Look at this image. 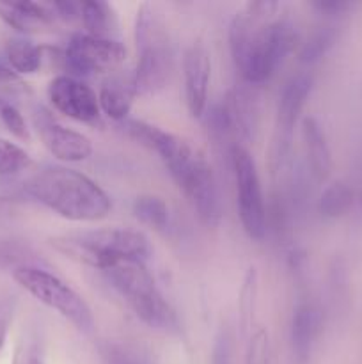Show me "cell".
I'll return each instance as SVG.
<instances>
[{"instance_id": "cell-1", "label": "cell", "mask_w": 362, "mask_h": 364, "mask_svg": "<svg viewBox=\"0 0 362 364\" xmlns=\"http://www.w3.org/2000/svg\"><path fill=\"white\" fill-rule=\"evenodd\" d=\"M279 9V2H248L231 21V55L248 85L268 82L297 48L295 25L286 18H273Z\"/></svg>"}, {"instance_id": "cell-21", "label": "cell", "mask_w": 362, "mask_h": 364, "mask_svg": "<svg viewBox=\"0 0 362 364\" xmlns=\"http://www.w3.org/2000/svg\"><path fill=\"white\" fill-rule=\"evenodd\" d=\"M80 18L87 34L92 38H110L116 27V14L112 6L102 0L80 2Z\"/></svg>"}, {"instance_id": "cell-10", "label": "cell", "mask_w": 362, "mask_h": 364, "mask_svg": "<svg viewBox=\"0 0 362 364\" xmlns=\"http://www.w3.org/2000/svg\"><path fill=\"white\" fill-rule=\"evenodd\" d=\"M34 128L45 148L62 162H84L92 155V142L87 135L60 124L52 114L38 107L32 114Z\"/></svg>"}, {"instance_id": "cell-34", "label": "cell", "mask_w": 362, "mask_h": 364, "mask_svg": "<svg viewBox=\"0 0 362 364\" xmlns=\"http://www.w3.org/2000/svg\"><path fill=\"white\" fill-rule=\"evenodd\" d=\"M0 85H6V87H23V82L13 70L0 64Z\"/></svg>"}, {"instance_id": "cell-33", "label": "cell", "mask_w": 362, "mask_h": 364, "mask_svg": "<svg viewBox=\"0 0 362 364\" xmlns=\"http://www.w3.org/2000/svg\"><path fill=\"white\" fill-rule=\"evenodd\" d=\"M55 18H60V20H77L80 18V2H71V0H62V2H53L50 4Z\"/></svg>"}, {"instance_id": "cell-4", "label": "cell", "mask_w": 362, "mask_h": 364, "mask_svg": "<svg viewBox=\"0 0 362 364\" xmlns=\"http://www.w3.org/2000/svg\"><path fill=\"white\" fill-rule=\"evenodd\" d=\"M135 46L138 55L133 71L137 95H156L169 82L174 52L165 20L153 4H142L138 7L135 18Z\"/></svg>"}, {"instance_id": "cell-6", "label": "cell", "mask_w": 362, "mask_h": 364, "mask_svg": "<svg viewBox=\"0 0 362 364\" xmlns=\"http://www.w3.org/2000/svg\"><path fill=\"white\" fill-rule=\"evenodd\" d=\"M13 279L35 301L59 313L78 333H94V315L85 299L55 274L38 265H25L13 270Z\"/></svg>"}, {"instance_id": "cell-14", "label": "cell", "mask_w": 362, "mask_h": 364, "mask_svg": "<svg viewBox=\"0 0 362 364\" xmlns=\"http://www.w3.org/2000/svg\"><path fill=\"white\" fill-rule=\"evenodd\" d=\"M227 121L233 135L252 141L259 130V98L254 89L236 85L222 100Z\"/></svg>"}, {"instance_id": "cell-28", "label": "cell", "mask_w": 362, "mask_h": 364, "mask_svg": "<svg viewBox=\"0 0 362 364\" xmlns=\"http://www.w3.org/2000/svg\"><path fill=\"white\" fill-rule=\"evenodd\" d=\"M332 32L329 28H322V31L314 32L307 41L304 43V46L300 48V57L302 63H314L319 57H323V53L329 50V46L332 45Z\"/></svg>"}, {"instance_id": "cell-15", "label": "cell", "mask_w": 362, "mask_h": 364, "mask_svg": "<svg viewBox=\"0 0 362 364\" xmlns=\"http://www.w3.org/2000/svg\"><path fill=\"white\" fill-rule=\"evenodd\" d=\"M135 96L137 89H135L133 75H112L99 87V110L116 123H123L130 116Z\"/></svg>"}, {"instance_id": "cell-9", "label": "cell", "mask_w": 362, "mask_h": 364, "mask_svg": "<svg viewBox=\"0 0 362 364\" xmlns=\"http://www.w3.org/2000/svg\"><path fill=\"white\" fill-rule=\"evenodd\" d=\"M177 188L187 196L190 205L197 212L199 219L206 226L216 228L222 223L224 208L219 181H216L212 166L201 155L197 156L195 164L188 171L185 180L177 185Z\"/></svg>"}, {"instance_id": "cell-31", "label": "cell", "mask_w": 362, "mask_h": 364, "mask_svg": "<svg viewBox=\"0 0 362 364\" xmlns=\"http://www.w3.org/2000/svg\"><path fill=\"white\" fill-rule=\"evenodd\" d=\"M31 255L25 245L18 244V242L13 240H2L0 242V263L2 265H9V263H16L14 269L25 265H32V263L27 262V256Z\"/></svg>"}, {"instance_id": "cell-13", "label": "cell", "mask_w": 362, "mask_h": 364, "mask_svg": "<svg viewBox=\"0 0 362 364\" xmlns=\"http://www.w3.org/2000/svg\"><path fill=\"white\" fill-rule=\"evenodd\" d=\"M312 89V78L305 73L291 77L284 84L277 105V134H279V153H284L290 146L293 128L304 110L305 102Z\"/></svg>"}, {"instance_id": "cell-20", "label": "cell", "mask_w": 362, "mask_h": 364, "mask_svg": "<svg viewBox=\"0 0 362 364\" xmlns=\"http://www.w3.org/2000/svg\"><path fill=\"white\" fill-rule=\"evenodd\" d=\"M6 57L16 75H32L41 68L43 48L27 38H11L6 43Z\"/></svg>"}, {"instance_id": "cell-30", "label": "cell", "mask_w": 362, "mask_h": 364, "mask_svg": "<svg viewBox=\"0 0 362 364\" xmlns=\"http://www.w3.org/2000/svg\"><path fill=\"white\" fill-rule=\"evenodd\" d=\"M233 350H234V340L233 334L227 327L216 333L215 341H213L212 348V363L209 364H233Z\"/></svg>"}, {"instance_id": "cell-18", "label": "cell", "mask_w": 362, "mask_h": 364, "mask_svg": "<svg viewBox=\"0 0 362 364\" xmlns=\"http://www.w3.org/2000/svg\"><path fill=\"white\" fill-rule=\"evenodd\" d=\"M302 137H304L305 153H307V160L312 173L318 180H325L330 173L332 159H330L325 132L322 130V127H319L314 117H305L302 121Z\"/></svg>"}, {"instance_id": "cell-27", "label": "cell", "mask_w": 362, "mask_h": 364, "mask_svg": "<svg viewBox=\"0 0 362 364\" xmlns=\"http://www.w3.org/2000/svg\"><path fill=\"white\" fill-rule=\"evenodd\" d=\"M245 364H273L272 343L266 329L252 331L251 336L247 338Z\"/></svg>"}, {"instance_id": "cell-5", "label": "cell", "mask_w": 362, "mask_h": 364, "mask_svg": "<svg viewBox=\"0 0 362 364\" xmlns=\"http://www.w3.org/2000/svg\"><path fill=\"white\" fill-rule=\"evenodd\" d=\"M110 287L128 302L137 318L155 331L177 333L176 311L142 262H124L103 272Z\"/></svg>"}, {"instance_id": "cell-29", "label": "cell", "mask_w": 362, "mask_h": 364, "mask_svg": "<svg viewBox=\"0 0 362 364\" xmlns=\"http://www.w3.org/2000/svg\"><path fill=\"white\" fill-rule=\"evenodd\" d=\"M0 121L7 128V132L16 139H20V141H28L31 139V132H28L27 123H25V117L11 103L0 102Z\"/></svg>"}, {"instance_id": "cell-17", "label": "cell", "mask_w": 362, "mask_h": 364, "mask_svg": "<svg viewBox=\"0 0 362 364\" xmlns=\"http://www.w3.org/2000/svg\"><path fill=\"white\" fill-rule=\"evenodd\" d=\"M319 327V313L316 311L314 306L307 304V302H300L297 308L293 309V316H291V348H293L295 359L298 364H304L311 354L312 343L318 334Z\"/></svg>"}, {"instance_id": "cell-8", "label": "cell", "mask_w": 362, "mask_h": 364, "mask_svg": "<svg viewBox=\"0 0 362 364\" xmlns=\"http://www.w3.org/2000/svg\"><path fill=\"white\" fill-rule=\"evenodd\" d=\"M126 48L112 38H92L77 34L70 39L62 52V66L67 77H89V75L110 71L124 63Z\"/></svg>"}, {"instance_id": "cell-11", "label": "cell", "mask_w": 362, "mask_h": 364, "mask_svg": "<svg viewBox=\"0 0 362 364\" xmlns=\"http://www.w3.org/2000/svg\"><path fill=\"white\" fill-rule=\"evenodd\" d=\"M48 100L57 112L80 123H96L102 116L94 89L67 75H59L50 82Z\"/></svg>"}, {"instance_id": "cell-7", "label": "cell", "mask_w": 362, "mask_h": 364, "mask_svg": "<svg viewBox=\"0 0 362 364\" xmlns=\"http://www.w3.org/2000/svg\"><path fill=\"white\" fill-rule=\"evenodd\" d=\"M231 167L236 181L238 215L245 233L252 240H263L266 237V206L263 196L261 180L254 159L241 144L231 148Z\"/></svg>"}, {"instance_id": "cell-23", "label": "cell", "mask_w": 362, "mask_h": 364, "mask_svg": "<svg viewBox=\"0 0 362 364\" xmlns=\"http://www.w3.org/2000/svg\"><path fill=\"white\" fill-rule=\"evenodd\" d=\"M11 364H45V345L38 331L27 329L21 333Z\"/></svg>"}, {"instance_id": "cell-3", "label": "cell", "mask_w": 362, "mask_h": 364, "mask_svg": "<svg viewBox=\"0 0 362 364\" xmlns=\"http://www.w3.org/2000/svg\"><path fill=\"white\" fill-rule=\"evenodd\" d=\"M50 245L66 258L102 272L124 262H142L151 256V242L142 231L131 228L64 233L50 238Z\"/></svg>"}, {"instance_id": "cell-32", "label": "cell", "mask_w": 362, "mask_h": 364, "mask_svg": "<svg viewBox=\"0 0 362 364\" xmlns=\"http://www.w3.org/2000/svg\"><path fill=\"white\" fill-rule=\"evenodd\" d=\"M14 313H16V301L13 297L0 299V355L6 348L7 334H9Z\"/></svg>"}, {"instance_id": "cell-25", "label": "cell", "mask_w": 362, "mask_h": 364, "mask_svg": "<svg viewBox=\"0 0 362 364\" xmlns=\"http://www.w3.org/2000/svg\"><path fill=\"white\" fill-rule=\"evenodd\" d=\"M32 164L31 156L21 146L0 137V176H16Z\"/></svg>"}, {"instance_id": "cell-12", "label": "cell", "mask_w": 362, "mask_h": 364, "mask_svg": "<svg viewBox=\"0 0 362 364\" xmlns=\"http://www.w3.org/2000/svg\"><path fill=\"white\" fill-rule=\"evenodd\" d=\"M185 102L192 117H202L208 110L209 78H212V57L202 43H194L183 57Z\"/></svg>"}, {"instance_id": "cell-26", "label": "cell", "mask_w": 362, "mask_h": 364, "mask_svg": "<svg viewBox=\"0 0 362 364\" xmlns=\"http://www.w3.org/2000/svg\"><path fill=\"white\" fill-rule=\"evenodd\" d=\"M99 355L103 364H149L148 359L133 347L116 341H103L99 345Z\"/></svg>"}, {"instance_id": "cell-2", "label": "cell", "mask_w": 362, "mask_h": 364, "mask_svg": "<svg viewBox=\"0 0 362 364\" xmlns=\"http://www.w3.org/2000/svg\"><path fill=\"white\" fill-rule=\"evenodd\" d=\"M23 192L73 223H96L112 210L109 194L94 180L70 167H45L25 183Z\"/></svg>"}, {"instance_id": "cell-19", "label": "cell", "mask_w": 362, "mask_h": 364, "mask_svg": "<svg viewBox=\"0 0 362 364\" xmlns=\"http://www.w3.org/2000/svg\"><path fill=\"white\" fill-rule=\"evenodd\" d=\"M259 297V272L254 265H251L241 281L240 295H238V322H240L241 336L248 338L252 334V327L256 322V309H258Z\"/></svg>"}, {"instance_id": "cell-24", "label": "cell", "mask_w": 362, "mask_h": 364, "mask_svg": "<svg viewBox=\"0 0 362 364\" xmlns=\"http://www.w3.org/2000/svg\"><path fill=\"white\" fill-rule=\"evenodd\" d=\"M353 201V192L344 183H332L323 191L319 198V212L323 217H339L346 212Z\"/></svg>"}, {"instance_id": "cell-22", "label": "cell", "mask_w": 362, "mask_h": 364, "mask_svg": "<svg viewBox=\"0 0 362 364\" xmlns=\"http://www.w3.org/2000/svg\"><path fill=\"white\" fill-rule=\"evenodd\" d=\"M135 219L153 230H165L170 223V208L163 198L156 194H142L131 205Z\"/></svg>"}, {"instance_id": "cell-16", "label": "cell", "mask_w": 362, "mask_h": 364, "mask_svg": "<svg viewBox=\"0 0 362 364\" xmlns=\"http://www.w3.org/2000/svg\"><path fill=\"white\" fill-rule=\"evenodd\" d=\"M0 20L21 34L38 31L39 27H48L55 21L50 4L18 2L0 4Z\"/></svg>"}]
</instances>
